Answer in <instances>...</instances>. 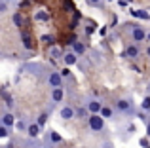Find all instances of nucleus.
Instances as JSON below:
<instances>
[{"mask_svg":"<svg viewBox=\"0 0 150 148\" xmlns=\"http://www.w3.org/2000/svg\"><path fill=\"white\" fill-rule=\"evenodd\" d=\"M11 21H13V25H15V27H21V25H23V17H21V13H19V11H15V13L11 15Z\"/></svg>","mask_w":150,"mask_h":148,"instance_id":"6ab92c4d","label":"nucleus"},{"mask_svg":"<svg viewBox=\"0 0 150 148\" xmlns=\"http://www.w3.org/2000/svg\"><path fill=\"white\" fill-rule=\"evenodd\" d=\"M42 44H53V36L51 34H42Z\"/></svg>","mask_w":150,"mask_h":148,"instance_id":"4be33fe9","label":"nucleus"},{"mask_svg":"<svg viewBox=\"0 0 150 148\" xmlns=\"http://www.w3.org/2000/svg\"><path fill=\"white\" fill-rule=\"evenodd\" d=\"M48 84L51 85V87H61L63 85V76H61V72H51L50 76H48Z\"/></svg>","mask_w":150,"mask_h":148,"instance_id":"20e7f679","label":"nucleus"},{"mask_svg":"<svg viewBox=\"0 0 150 148\" xmlns=\"http://www.w3.org/2000/svg\"><path fill=\"white\" fill-rule=\"evenodd\" d=\"M116 110L120 112V114H125V116H131L133 114V104L129 99H116Z\"/></svg>","mask_w":150,"mask_h":148,"instance_id":"f03ea898","label":"nucleus"},{"mask_svg":"<svg viewBox=\"0 0 150 148\" xmlns=\"http://www.w3.org/2000/svg\"><path fill=\"white\" fill-rule=\"evenodd\" d=\"M51 101L53 103H63L65 101V89L61 87H51Z\"/></svg>","mask_w":150,"mask_h":148,"instance_id":"423d86ee","label":"nucleus"},{"mask_svg":"<svg viewBox=\"0 0 150 148\" xmlns=\"http://www.w3.org/2000/svg\"><path fill=\"white\" fill-rule=\"evenodd\" d=\"M48 120H50V112H40V114H38V118H36L38 127H40V129H44L46 123H48Z\"/></svg>","mask_w":150,"mask_h":148,"instance_id":"ddd939ff","label":"nucleus"},{"mask_svg":"<svg viewBox=\"0 0 150 148\" xmlns=\"http://www.w3.org/2000/svg\"><path fill=\"white\" fill-rule=\"evenodd\" d=\"M15 127H17L19 131H25V129H27V125H25L23 122H15Z\"/></svg>","mask_w":150,"mask_h":148,"instance_id":"393cba45","label":"nucleus"},{"mask_svg":"<svg viewBox=\"0 0 150 148\" xmlns=\"http://www.w3.org/2000/svg\"><path fill=\"white\" fill-rule=\"evenodd\" d=\"M88 127L93 133H99V131L105 129V118H101L99 114H91L89 120H88Z\"/></svg>","mask_w":150,"mask_h":148,"instance_id":"f257e3e1","label":"nucleus"},{"mask_svg":"<svg viewBox=\"0 0 150 148\" xmlns=\"http://www.w3.org/2000/svg\"><path fill=\"white\" fill-rule=\"evenodd\" d=\"M69 74H70L69 68H63V70H61V76H63V78H65V76H69Z\"/></svg>","mask_w":150,"mask_h":148,"instance_id":"cd10ccee","label":"nucleus"},{"mask_svg":"<svg viewBox=\"0 0 150 148\" xmlns=\"http://www.w3.org/2000/svg\"><path fill=\"white\" fill-rule=\"evenodd\" d=\"M50 141H51V144H61L63 137L57 133V131H51V133H50Z\"/></svg>","mask_w":150,"mask_h":148,"instance_id":"a211bd4d","label":"nucleus"},{"mask_svg":"<svg viewBox=\"0 0 150 148\" xmlns=\"http://www.w3.org/2000/svg\"><path fill=\"white\" fill-rule=\"evenodd\" d=\"M74 116H76V118H86V116H88V108H74Z\"/></svg>","mask_w":150,"mask_h":148,"instance_id":"aec40b11","label":"nucleus"},{"mask_svg":"<svg viewBox=\"0 0 150 148\" xmlns=\"http://www.w3.org/2000/svg\"><path fill=\"white\" fill-rule=\"evenodd\" d=\"M99 32H101V34H103V36H105V34H106V32H108V29H106V27H103V29H101V30H99Z\"/></svg>","mask_w":150,"mask_h":148,"instance_id":"2f4dec72","label":"nucleus"},{"mask_svg":"<svg viewBox=\"0 0 150 148\" xmlns=\"http://www.w3.org/2000/svg\"><path fill=\"white\" fill-rule=\"evenodd\" d=\"M133 131H135V125H133V123H129V125H127V133H133Z\"/></svg>","mask_w":150,"mask_h":148,"instance_id":"c756f323","label":"nucleus"},{"mask_svg":"<svg viewBox=\"0 0 150 148\" xmlns=\"http://www.w3.org/2000/svg\"><path fill=\"white\" fill-rule=\"evenodd\" d=\"M101 106H103V104H101L97 99H91V101H88V103H86V108H88L89 114H99Z\"/></svg>","mask_w":150,"mask_h":148,"instance_id":"6e6552de","label":"nucleus"},{"mask_svg":"<svg viewBox=\"0 0 150 148\" xmlns=\"http://www.w3.org/2000/svg\"><path fill=\"white\" fill-rule=\"evenodd\" d=\"M143 148H150V146H148V144H146V146H143Z\"/></svg>","mask_w":150,"mask_h":148,"instance_id":"c9c22d12","label":"nucleus"},{"mask_svg":"<svg viewBox=\"0 0 150 148\" xmlns=\"http://www.w3.org/2000/svg\"><path fill=\"white\" fill-rule=\"evenodd\" d=\"M108 2H112V0H108Z\"/></svg>","mask_w":150,"mask_h":148,"instance_id":"4c0bfd02","label":"nucleus"},{"mask_svg":"<svg viewBox=\"0 0 150 148\" xmlns=\"http://www.w3.org/2000/svg\"><path fill=\"white\" fill-rule=\"evenodd\" d=\"M70 48H72V53H76L78 57H80V55H84V53H86V46L82 44V42L78 40V38L72 42V44H70Z\"/></svg>","mask_w":150,"mask_h":148,"instance_id":"9d476101","label":"nucleus"},{"mask_svg":"<svg viewBox=\"0 0 150 148\" xmlns=\"http://www.w3.org/2000/svg\"><path fill=\"white\" fill-rule=\"evenodd\" d=\"M118 4H120V8H125L127 6V0H118Z\"/></svg>","mask_w":150,"mask_h":148,"instance_id":"c85d7f7f","label":"nucleus"},{"mask_svg":"<svg viewBox=\"0 0 150 148\" xmlns=\"http://www.w3.org/2000/svg\"><path fill=\"white\" fill-rule=\"evenodd\" d=\"M59 118L65 120V122L72 120V118H74V108H72V106H63L61 110H59Z\"/></svg>","mask_w":150,"mask_h":148,"instance_id":"1a4fd4ad","label":"nucleus"},{"mask_svg":"<svg viewBox=\"0 0 150 148\" xmlns=\"http://www.w3.org/2000/svg\"><path fill=\"white\" fill-rule=\"evenodd\" d=\"M21 42H23V48H25V49H33V40H30V34L29 32H23L21 34Z\"/></svg>","mask_w":150,"mask_h":148,"instance_id":"dca6fc26","label":"nucleus"},{"mask_svg":"<svg viewBox=\"0 0 150 148\" xmlns=\"http://www.w3.org/2000/svg\"><path fill=\"white\" fill-rule=\"evenodd\" d=\"M146 40H148V42H150V32H146Z\"/></svg>","mask_w":150,"mask_h":148,"instance_id":"f704fd0d","label":"nucleus"},{"mask_svg":"<svg viewBox=\"0 0 150 148\" xmlns=\"http://www.w3.org/2000/svg\"><path fill=\"white\" fill-rule=\"evenodd\" d=\"M6 10H8V4L6 2H0V13H4Z\"/></svg>","mask_w":150,"mask_h":148,"instance_id":"bb28decb","label":"nucleus"},{"mask_svg":"<svg viewBox=\"0 0 150 148\" xmlns=\"http://www.w3.org/2000/svg\"><path fill=\"white\" fill-rule=\"evenodd\" d=\"M25 131L29 133V137H30V139H38V135H40V127H38V123H36V122H34V123H29Z\"/></svg>","mask_w":150,"mask_h":148,"instance_id":"9b49d317","label":"nucleus"},{"mask_svg":"<svg viewBox=\"0 0 150 148\" xmlns=\"http://www.w3.org/2000/svg\"><path fill=\"white\" fill-rule=\"evenodd\" d=\"M127 2H133V0H127Z\"/></svg>","mask_w":150,"mask_h":148,"instance_id":"e433bc0d","label":"nucleus"},{"mask_svg":"<svg viewBox=\"0 0 150 148\" xmlns=\"http://www.w3.org/2000/svg\"><path fill=\"white\" fill-rule=\"evenodd\" d=\"M139 53H141L139 46H137V44H131V46H127V48H125L124 55L129 57V59H137V57H139Z\"/></svg>","mask_w":150,"mask_h":148,"instance_id":"0eeeda50","label":"nucleus"},{"mask_svg":"<svg viewBox=\"0 0 150 148\" xmlns=\"http://www.w3.org/2000/svg\"><path fill=\"white\" fill-rule=\"evenodd\" d=\"M86 2H88L89 6H99V4H101V0H86Z\"/></svg>","mask_w":150,"mask_h":148,"instance_id":"a878e982","label":"nucleus"},{"mask_svg":"<svg viewBox=\"0 0 150 148\" xmlns=\"http://www.w3.org/2000/svg\"><path fill=\"white\" fill-rule=\"evenodd\" d=\"M99 116H101V118H105V120H110V118L114 116V110H112L110 106H101Z\"/></svg>","mask_w":150,"mask_h":148,"instance_id":"2eb2a0df","label":"nucleus"},{"mask_svg":"<svg viewBox=\"0 0 150 148\" xmlns=\"http://www.w3.org/2000/svg\"><path fill=\"white\" fill-rule=\"evenodd\" d=\"M51 55L53 57H63V49L57 48V46H53V48H51Z\"/></svg>","mask_w":150,"mask_h":148,"instance_id":"5701e85b","label":"nucleus"},{"mask_svg":"<svg viewBox=\"0 0 150 148\" xmlns=\"http://www.w3.org/2000/svg\"><path fill=\"white\" fill-rule=\"evenodd\" d=\"M63 61H65V65L67 67H72V65H76L78 63V55L76 53H63Z\"/></svg>","mask_w":150,"mask_h":148,"instance_id":"f8f14e48","label":"nucleus"},{"mask_svg":"<svg viewBox=\"0 0 150 148\" xmlns=\"http://www.w3.org/2000/svg\"><path fill=\"white\" fill-rule=\"evenodd\" d=\"M0 123H4L6 127H10V129H11V127L15 125V116L11 114L10 110H6L2 116H0Z\"/></svg>","mask_w":150,"mask_h":148,"instance_id":"39448f33","label":"nucleus"},{"mask_svg":"<svg viewBox=\"0 0 150 148\" xmlns=\"http://www.w3.org/2000/svg\"><path fill=\"white\" fill-rule=\"evenodd\" d=\"M93 32V27H86V34H91Z\"/></svg>","mask_w":150,"mask_h":148,"instance_id":"7c9ffc66","label":"nucleus"},{"mask_svg":"<svg viewBox=\"0 0 150 148\" xmlns=\"http://www.w3.org/2000/svg\"><path fill=\"white\" fill-rule=\"evenodd\" d=\"M146 137H150V122L146 123Z\"/></svg>","mask_w":150,"mask_h":148,"instance_id":"473e14b6","label":"nucleus"},{"mask_svg":"<svg viewBox=\"0 0 150 148\" xmlns=\"http://www.w3.org/2000/svg\"><path fill=\"white\" fill-rule=\"evenodd\" d=\"M131 38H133V42H135V44H139V42L146 40V30H144L143 27H133V30H131Z\"/></svg>","mask_w":150,"mask_h":148,"instance_id":"7ed1b4c3","label":"nucleus"},{"mask_svg":"<svg viewBox=\"0 0 150 148\" xmlns=\"http://www.w3.org/2000/svg\"><path fill=\"white\" fill-rule=\"evenodd\" d=\"M141 108H143V110H150V97H144V99H143Z\"/></svg>","mask_w":150,"mask_h":148,"instance_id":"b1692460","label":"nucleus"},{"mask_svg":"<svg viewBox=\"0 0 150 148\" xmlns=\"http://www.w3.org/2000/svg\"><path fill=\"white\" fill-rule=\"evenodd\" d=\"M34 19H36V21H44V23H48V21H50V13H48V11H44V10H40V11H36Z\"/></svg>","mask_w":150,"mask_h":148,"instance_id":"f3484780","label":"nucleus"},{"mask_svg":"<svg viewBox=\"0 0 150 148\" xmlns=\"http://www.w3.org/2000/svg\"><path fill=\"white\" fill-rule=\"evenodd\" d=\"M146 55H148V59H150V44H148V48H146Z\"/></svg>","mask_w":150,"mask_h":148,"instance_id":"72a5a7b5","label":"nucleus"},{"mask_svg":"<svg viewBox=\"0 0 150 148\" xmlns=\"http://www.w3.org/2000/svg\"><path fill=\"white\" fill-rule=\"evenodd\" d=\"M131 15L133 17H137V19H144V21H148L150 19V13L146 10H131Z\"/></svg>","mask_w":150,"mask_h":148,"instance_id":"4468645a","label":"nucleus"},{"mask_svg":"<svg viewBox=\"0 0 150 148\" xmlns=\"http://www.w3.org/2000/svg\"><path fill=\"white\" fill-rule=\"evenodd\" d=\"M8 137H10V127L0 123V139H8Z\"/></svg>","mask_w":150,"mask_h":148,"instance_id":"412c9836","label":"nucleus"}]
</instances>
